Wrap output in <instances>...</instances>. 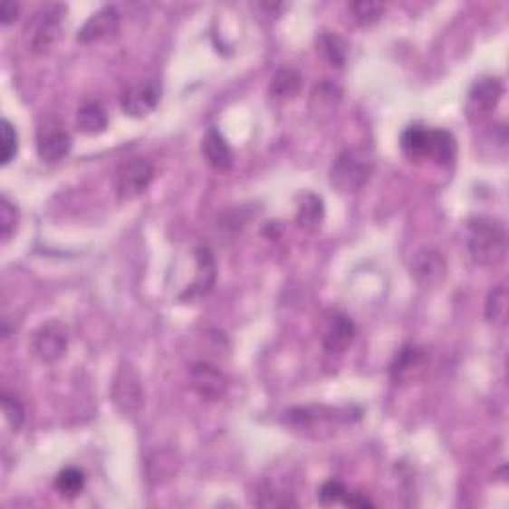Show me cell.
I'll return each instance as SVG.
<instances>
[{
  "label": "cell",
  "mask_w": 509,
  "mask_h": 509,
  "mask_svg": "<svg viewBox=\"0 0 509 509\" xmlns=\"http://www.w3.org/2000/svg\"><path fill=\"white\" fill-rule=\"evenodd\" d=\"M0 131H3V154H0V164L8 166L18 154V148H20L18 131L6 118L0 121Z\"/></svg>",
  "instance_id": "cell-30"
},
{
  "label": "cell",
  "mask_w": 509,
  "mask_h": 509,
  "mask_svg": "<svg viewBox=\"0 0 509 509\" xmlns=\"http://www.w3.org/2000/svg\"><path fill=\"white\" fill-rule=\"evenodd\" d=\"M424 362V351L418 349V346L408 344V346H402L400 352L396 354V360L392 362V376L396 380L404 379L406 374H410L412 370L418 369Z\"/></svg>",
  "instance_id": "cell-25"
},
{
  "label": "cell",
  "mask_w": 509,
  "mask_h": 509,
  "mask_svg": "<svg viewBox=\"0 0 509 509\" xmlns=\"http://www.w3.org/2000/svg\"><path fill=\"white\" fill-rule=\"evenodd\" d=\"M374 161L364 149L349 148L341 151L329 171L331 186L341 193H356L370 181Z\"/></svg>",
  "instance_id": "cell-2"
},
{
  "label": "cell",
  "mask_w": 509,
  "mask_h": 509,
  "mask_svg": "<svg viewBox=\"0 0 509 509\" xmlns=\"http://www.w3.org/2000/svg\"><path fill=\"white\" fill-rule=\"evenodd\" d=\"M342 100V90L332 82H321L312 88L309 98V110L314 116H331L339 108Z\"/></svg>",
  "instance_id": "cell-19"
},
{
  "label": "cell",
  "mask_w": 509,
  "mask_h": 509,
  "mask_svg": "<svg viewBox=\"0 0 509 509\" xmlns=\"http://www.w3.org/2000/svg\"><path fill=\"white\" fill-rule=\"evenodd\" d=\"M507 314V289L505 284L495 287L485 301V319L492 324H502Z\"/></svg>",
  "instance_id": "cell-26"
},
{
  "label": "cell",
  "mask_w": 509,
  "mask_h": 509,
  "mask_svg": "<svg viewBox=\"0 0 509 509\" xmlns=\"http://www.w3.org/2000/svg\"><path fill=\"white\" fill-rule=\"evenodd\" d=\"M18 227V209L6 196L0 197V237L8 241Z\"/></svg>",
  "instance_id": "cell-28"
},
{
  "label": "cell",
  "mask_w": 509,
  "mask_h": 509,
  "mask_svg": "<svg viewBox=\"0 0 509 509\" xmlns=\"http://www.w3.org/2000/svg\"><path fill=\"white\" fill-rule=\"evenodd\" d=\"M356 339V324L339 309L324 311L321 321V344L329 354H342Z\"/></svg>",
  "instance_id": "cell-7"
},
{
  "label": "cell",
  "mask_w": 509,
  "mask_h": 509,
  "mask_svg": "<svg viewBox=\"0 0 509 509\" xmlns=\"http://www.w3.org/2000/svg\"><path fill=\"white\" fill-rule=\"evenodd\" d=\"M108 111L104 110V106L100 104V101H84L82 106L78 108V116H76V126L78 130L82 131L86 136H98V134H104L108 130Z\"/></svg>",
  "instance_id": "cell-18"
},
{
  "label": "cell",
  "mask_w": 509,
  "mask_h": 509,
  "mask_svg": "<svg viewBox=\"0 0 509 509\" xmlns=\"http://www.w3.org/2000/svg\"><path fill=\"white\" fill-rule=\"evenodd\" d=\"M36 149L38 156L46 164H56V161L64 159L70 154V149H72V136H70V131L60 121L46 120L38 126Z\"/></svg>",
  "instance_id": "cell-9"
},
{
  "label": "cell",
  "mask_w": 509,
  "mask_h": 509,
  "mask_svg": "<svg viewBox=\"0 0 509 509\" xmlns=\"http://www.w3.org/2000/svg\"><path fill=\"white\" fill-rule=\"evenodd\" d=\"M303 88V76L297 70L291 66H284L274 72L271 84H269V94L274 100H293L299 96V91Z\"/></svg>",
  "instance_id": "cell-21"
},
{
  "label": "cell",
  "mask_w": 509,
  "mask_h": 509,
  "mask_svg": "<svg viewBox=\"0 0 509 509\" xmlns=\"http://www.w3.org/2000/svg\"><path fill=\"white\" fill-rule=\"evenodd\" d=\"M0 402H3V412H5L6 422L10 424V427H13L14 432H18L20 427L24 426V418H26L23 402H20L16 396L8 394V392H3V396H0Z\"/></svg>",
  "instance_id": "cell-29"
},
{
  "label": "cell",
  "mask_w": 509,
  "mask_h": 509,
  "mask_svg": "<svg viewBox=\"0 0 509 509\" xmlns=\"http://www.w3.org/2000/svg\"><path fill=\"white\" fill-rule=\"evenodd\" d=\"M283 422L304 434L331 436L337 427L352 422V410L332 408V406H299L284 412Z\"/></svg>",
  "instance_id": "cell-3"
},
{
  "label": "cell",
  "mask_w": 509,
  "mask_h": 509,
  "mask_svg": "<svg viewBox=\"0 0 509 509\" xmlns=\"http://www.w3.org/2000/svg\"><path fill=\"white\" fill-rule=\"evenodd\" d=\"M189 382L203 400H219L227 390V379L216 364L211 362H193L189 366Z\"/></svg>",
  "instance_id": "cell-12"
},
{
  "label": "cell",
  "mask_w": 509,
  "mask_h": 509,
  "mask_svg": "<svg viewBox=\"0 0 509 509\" xmlns=\"http://www.w3.org/2000/svg\"><path fill=\"white\" fill-rule=\"evenodd\" d=\"M54 487L60 495L66 497V500H74V497L84 492L86 475L82 470H78V467L72 466L64 467V470L56 475Z\"/></svg>",
  "instance_id": "cell-23"
},
{
  "label": "cell",
  "mask_w": 509,
  "mask_h": 509,
  "mask_svg": "<svg viewBox=\"0 0 509 509\" xmlns=\"http://www.w3.org/2000/svg\"><path fill=\"white\" fill-rule=\"evenodd\" d=\"M201 154L216 169H229L233 166V149L217 128H209L201 141Z\"/></svg>",
  "instance_id": "cell-17"
},
{
  "label": "cell",
  "mask_w": 509,
  "mask_h": 509,
  "mask_svg": "<svg viewBox=\"0 0 509 509\" xmlns=\"http://www.w3.org/2000/svg\"><path fill=\"white\" fill-rule=\"evenodd\" d=\"M297 223L303 231L314 233L324 219V201L317 193H303L297 206Z\"/></svg>",
  "instance_id": "cell-20"
},
{
  "label": "cell",
  "mask_w": 509,
  "mask_h": 509,
  "mask_svg": "<svg viewBox=\"0 0 509 509\" xmlns=\"http://www.w3.org/2000/svg\"><path fill=\"white\" fill-rule=\"evenodd\" d=\"M196 267H197V277L191 284H187V289L179 294V301H197L206 294L211 293L213 284L217 281V263L216 257L209 247L201 245L196 249Z\"/></svg>",
  "instance_id": "cell-14"
},
{
  "label": "cell",
  "mask_w": 509,
  "mask_h": 509,
  "mask_svg": "<svg viewBox=\"0 0 509 509\" xmlns=\"http://www.w3.org/2000/svg\"><path fill=\"white\" fill-rule=\"evenodd\" d=\"M349 490H346V485L339 480H329L321 485L319 490V504L329 507L334 504H344L346 497H349Z\"/></svg>",
  "instance_id": "cell-31"
},
{
  "label": "cell",
  "mask_w": 509,
  "mask_h": 509,
  "mask_svg": "<svg viewBox=\"0 0 509 509\" xmlns=\"http://www.w3.org/2000/svg\"><path fill=\"white\" fill-rule=\"evenodd\" d=\"M120 23H121L120 10L114 5H106L96 10V13L86 20L82 28L78 30L76 40L82 44L100 43V40H106L110 36L118 34Z\"/></svg>",
  "instance_id": "cell-13"
},
{
  "label": "cell",
  "mask_w": 509,
  "mask_h": 509,
  "mask_svg": "<svg viewBox=\"0 0 509 509\" xmlns=\"http://www.w3.org/2000/svg\"><path fill=\"white\" fill-rule=\"evenodd\" d=\"M317 48L331 66L344 68L346 58H349V46H346V40L342 36L332 33V30H322L317 36Z\"/></svg>",
  "instance_id": "cell-22"
},
{
  "label": "cell",
  "mask_w": 509,
  "mask_h": 509,
  "mask_svg": "<svg viewBox=\"0 0 509 509\" xmlns=\"http://www.w3.org/2000/svg\"><path fill=\"white\" fill-rule=\"evenodd\" d=\"M410 274L424 289L437 287L447 274L446 257L434 247H422L414 253L410 261Z\"/></svg>",
  "instance_id": "cell-10"
},
{
  "label": "cell",
  "mask_w": 509,
  "mask_h": 509,
  "mask_svg": "<svg viewBox=\"0 0 509 509\" xmlns=\"http://www.w3.org/2000/svg\"><path fill=\"white\" fill-rule=\"evenodd\" d=\"M384 5L374 3V0H359V3H351V13L356 23L362 26H370L379 23L380 16L384 14Z\"/></svg>",
  "instance_id": "cell-27"
},
{
  "label": "cell",
  "mask_w": 509,
  "mask_h": 509,
  "mask_svg": "<svg viewBox=\"0 0 509 509\" xmlns=\"http://www.w3.org/2000/svg\"><path fill=\"white\" fill-rule=\"evenodd\" d=\"M30 346L38 360L46 364L58 362L68 351V331L60 321H48L34 331Z\"/></svg>",
  "instance_id": "cell-8"
},
{
  "label": "cell",
  "mask_w": 509,
  "mask_h": 509,
  "mask_svg": "<svg viewBox=\"0 0 509 509\" xmlns=\"http://www.w3.org/2000/svg\"><path fill=\"white\" fill-rule=\"evenodd\" d=\"M466 249L480 267H497L507 254V231L500 221L472 217L466 223Z\"/></svg>",
  "instance_id": "cell-1"
},
{
  "label": "cell",
  "mask_w": 509,
  "mask_h": 509,
  "mask_svg": "<svg viewBox=\"0 0 509 509\" xmlns=\"http://www.w3.org/2000/svg\"><path fill=\"white\" fill-rule=\"evenodd\" d=\"M18 10H20V6L16 3H5L3 6H0V23H3L5 26L14 23V20L18 18Z\"/></svg>",
  "instance_id": "cell-32"
},
{
  "label": "cell",
  "mask_w": 509,
  "mask_h": 509,
  "mask_svg": "<svg viewBox=\"0 0 509 509\" xmlns=\"http://www.w3.org/2000/svg\"><path fill=\"white\" fill-rule=\"evenodd\" d=\"M426 131L424 126H408L400 136V149L402 154L410 161H422L424 159V146H426Z\"/></svg>",
  "instance_id": "cell-24"
},
{
  "label": "cell",
  "mask_w": 509,
  "mask_h": 509,
  "mask_svg": "<svg viewBox=\"0 0 509 509\" xmlns=\"http://www.w3.org/2000/svg\"><path fill=\"white\" fill-rule=\"evenodd\" d=\"M156 176V168L148 158H131L116 171L114 187L120 201H131L146 193Z\"/></svg>",
  "instance_id": "cell-5"
},
{
  "label": "cell",
  "mask_w": 509,
  "mask_h": 509,
  "mask_svg": "<svg viewBox=\"0 0 509 509\" xmlns=\"http://www.w3.org/2000/svg\"><path fill=\"white\" fill-rule=\"evenodd\" d=\"M457 158V141L452 131L440 128H427L426 131V146L424 159L440 168H450Z\"/></svg>",
  "instance_id": "cell-16"
},
{
  "label": "cell",
  "mask_w": 509,
  "mask_h": 509,
  "mask_svg": "<svg viewBox=\"0 0 509 509\" xmlns=\"http://www.w3.org/2000/svg\"><path fill=\"white\" fill-rule=\"evenodd\" d=\"M66 6L64 5H48L34 16V23H30V48L36 54H46L56 46L62 36L66 23Z\"/></svg>",
  "instance_id": "cell-4"
},
{
  "label": "cell",
  "mask_w": 509,
  "mask_h": 509,
  "mask_svg": "<svg viewBox=\"0 0 509 509\" xmlns=\"http://www.w3.org/2000/svg\"><path fill=\"white\" fill-rule=\"evenodd\" d=\"M111 400L120 412L136 414L144 406V389L138 370L130 362H121L111 380Z\"/></svg>",
  "instance_id": "cell-6"
},
{
  "label": "cell",
  "mask_w": 509,
  "mask_h": 509,
  "mask_svg": "<svg viewBox=\"0 0 509 509\" xmlns=\"http://www.w3.org/2000/svg\"><path fill=\"white\" fill-rule=\"evenodd\" d=\"M159 98H161V86L154 82V80H148V82L130 86L124 94H121L120 106L124 110L126 116L144 118L158 108Z\"/></svg>",
  "instance_id": "cell-11"
},
{
  "label": "cell",
  "mask_w": 509,
  "mask_h": 509,
  "mask_svg": "<svg viewBox=\"0 0 509 509\" xmlns=\"http://www.w3.org/2000/svg\"><path fill=\"white\" fill-rule=\"evenodd\" d=\"M504 96V82L495 76H484L475 80L467 91V111L470 116H485L500 104Z\"/></svg>",
  "instance_id": "cell-15"
}]
</instances>
